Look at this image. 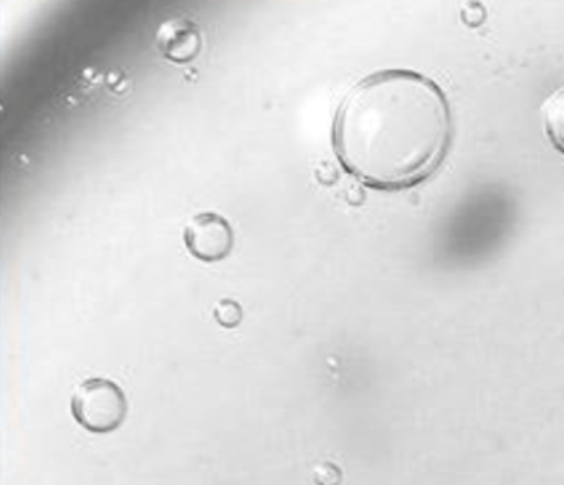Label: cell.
Returning a JSON list of instances; mask_svg holds the SVG:
<instances>
[{
  "instance_id": "obj_5",
  "label": "cell",
  "mask_w": 564,
  "mask_h": 485,
  "mask_svg": "<svg viewBox=\"0 0 564 485\" xmlns=\"http://www.w3.org/2000/svg\"><path fill=\"white\" fill-rule=\"evenodd\" d=\"M543 123L554 150L564 154V88L554 91L543 105Z\"/></svg>"
},
{
  "instance_id": "obj_2",
  "label": "cell",
  "mask_w": 564,
  "mask_h": 485,
  "mask_svg": "<svg viewBox=\"0 0 564 485\" xmlns=\"http://www.w3.org/2000/svg\"><path fill=\"white\" fill-rule=\"evenodd\" d=\"M70 406L75 421L94 434L117 431L128 414L127 395L107 378L85 379L75 389Z\"/></svg>"
},
{
  "instance_id": "obj_1",
  "label": "cell",
  "mask_w": 564,
  "mask_h": 485,
  "mask_svg": "<svg viewBox=\"0 0 564 485\" xmlns=\"http://www.w3.org/2000/svg\"><path fill=\"white\" fill-rule=\"evenodd\" d=\"M454 115L432 78L405 68L368 75L339 101L332 147L339 166L371 190L431 180L454 143Z\"/></svg>"
},
{
  "instance_id": "obj_6",
  "label": "cell",
  "mask_w": 564,
  "mask_h": 485,
  "mask_svg": "<svg viewBox=\"0 0 564 485\" xmlns=\"http://www.w3.org/2000/svg\"><path fill=\"white\" fill-rule=\"evenodd\" d=\"M242 306H240L239 302L236 300L224 299L217 303L216 309H214V319L219 323L224 328L232 330L237 328L242 322Z\"/></svg>"
},
{
  "instance_id": "obj_7",
  "label": "cell",
  "mask_w": 564,
  "mask_h": 485,
  "mask_svg": "<svg viewBox=\"0 0 564 485\" xmlns=\"http://www.w3.org/2000/svg\"><path fill=\"white\" fill-rule=\"evenodd\" d=\"M313 477H315L316 485H339L341 472H339L335 464L325 462V464H319L318 467H315Z\"/></svg>"
},
{
  "instance_id": "obj_4",
  "label": "cell",
  "mask_w": 564,
  "mask_h": 485,
  "mask_svg": "<svg viewBox=\"0 0 564 485\" xmlns=\"http://www.w3.org/2000/svg\"><path fill=\"white\" fill-rule=\"evenodd\" d=\"M156 44L166 61L184 65L199 55L203 39L199 29L189 19H171L158 31Z\"/></svg>"
},
{
  "instance_id": "obj_3",
  "label": "cell",
  "mask_w": 564,
  "mask_h": 485,
  "mask_svg": "<svg viewBox=\"0 0 564 485\" xmlns=\"http://www.w3.org/2000/svg\"><path fill=\"white\" fill-rule=\"evenodd\" d=\"M184 244L194 259L223 262L232 252L236 234L226 217L217 213L196 214L184 229Z\"/></svg>"
}]
</instances>
